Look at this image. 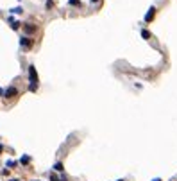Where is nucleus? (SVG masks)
<instances>
[{"label": "nucleus", "mask_w": 177, "mask_h": 181, "mask_svg": "<svg viewBox=\"0 0 177 181\" xmlns=\"http://www.w3.org/2000/svg\"><path fill=\"white\" fill-rule=\"evenodd\" d=\"M29 79H31V92H36L38 90V83H39V79H38V73H36V68L31 65L29 66Z\"/></svg>", "instance_id": "f257e3e1"}, {"label": "nucleus", "mask_w": 177, "mask_h": 181, "mask_svg": "<svg viewBox=\"0 0 177 181\" xmlns=\"http://www.w3.org/2000/svg\"><path fill=\"white\" fill-rule=\"evenodd\" d=\"M16 95H18V90L15 88V86H9V88L4 92V97L5 99H13V97H16Z\"/></svg>", "instance_id": "f03ea898"}, {"label": "nucleus", "mask_w": 177, "mask_h": 181, "mask_svg": "<svg viewBox=\"0 0 177 181\" xmlns=\"http://www.w3.org/2000/svg\"><path fill=\"white\" fill-rule=\"evenodd\" d=\"M20 45H22L23 49H31V47H32V39L31 38H20Z\"/></svg>", "instance_id": "7ed1b4c3"}, {"label": "nucleus", "mask_w": 177, "mask_h": 181, "mask_svg": "<svg viewBox=\"0 0 177 181\" xmlns=\"http://www.w3.org/2000/svg\"><path fill=\"white\" fill-rule=\"evenodd\" d=\"M154 15H156V7H150V9H148V13L145 15V22H152Z\"/></svg>", "instance_id": "20e7f679"}, {"label": "nucleus", "mask_w": 177, "mask_h": 181, "mask_svg": "<svg viewBox=\"0 0 177 181\" xmlns=\"http://www.w3.org/2000/svg\"><path fill=\"white\" fill-rule=\"evenodd\" d=\"M54 170H56V172H63V170H65V169H63V163H61V162L54 163Z\"/></svg>", "instance_id": "39448f33"}, {"label": "nucleus", "mask_w": 177, "mask_h": 181, "mask_svg": "<svg viewBox=\"0 0 177 181\" xmlns=\"http://www.w3.org/2000/svg\"><path fill=\"white\" fill-rule=\"evenodd\" d=\"M9 23H11V29H15V31L20 27V22H16V20H13V18L9 20Z\"/></svg>", "instance_id": "423d86ee"}, {"label": "nucleus", "mask_w": 177, "mask_h": 181, "mask_svg": "<svg viewBox=\"0 0 177 181\" xmlns=\"http://www.w3.org/2000/svg\"><path fill=\"white\" fill-rule=\"evenodd\" d=\"M5 165H7L9 169H13V167H16V165H18V162H15V160H7V162H5Z\"/></svg>", "instance_id": "0eeeda50"}, {"label": "nucleus", "mask_w": 177, "mask_h": 181, "mask_svg": "<svg viewBox=\"0 0 177 181\" xmlns=\"http://www.w3.org/2000/svg\"><path fill=\"white\" fill-rule=\"evenodd\" d=\"M29 162H31V158L27 156V154H25V156H22V160H20V163H22V165H27Z\"/></svg>", "instance_id": "6e6552de"}, {"label": "nucleus", "mask_w": 177, "mask_h": 181, "mask_svg": "<svg viewBox=\"0 0 177 181\" xmlns=\"http://www.w3.org/2000/svg\"><path fill=\"white\" fill-rule=\"evenodd\" d=\"M50 181H66V178H57L56 174H52V176H50Z\"/></svg>", "instance_id": "1a4fd4ad"}, {"label": "nucleus", "mask_w": 177, "mask_h": 181, "mask_svg": "<svg viewBox=\"0 0 177 181\" xmlns=\"http://www.w3.org/2000/svg\"><path fill=\"white\" fill-rule=\"evenodd\" d=\"M36 31V27H32V25H25V32L29 34V32H34Z\"/></svg>", "instance_id": "9d476101"}, {"label": "nucleus", "mask_w": 177, "mask_h": 181, "mask_svg": "<svg viewBox=\"0 0 177 181\" xmlns=\"http://www.w3.org/2000/svg\"><path fill=\"white\" fill-rule=\"evenodd\" d=\"M141 36L147 39V38H150V32H148V31H141Z\"/></svg>", "instance_id": "9b49d317"}, {"label": "nucleus", "mask_w": 177, "mask_h": 181, "mask_svg": "<svg viewBox=\"0 0 177 181\" xmlns=\"http://www.w3.org/2000/svg\"><path fill=\"white\" fill-rule=\"evenodd\" d=\"M11 13H16V15H20V13H22V7H15V9H11Z\"/></svg>", "instance_id": "f8f14e48"}, {"label": "nucleus", "mask_w": 177, "mask_h": 181, "mask_svg": "<svg viewBox=\"0 0 177 181\" xmlns=\"http://www.w3.org/2000/svg\"><path fill=\"white\" fill-rule=\"evenodd\" d=\"M68 2H70L72 5H81V2H79V0H68Z\"/></svg>", "instance_id": "ddd939ff"}, {"label": "nucleus", "mask_w": 177, "mask_h": 181, "mask_svg": "<svg viewBox=\"0 0 177 181\" xmlns=\"http://www.w3.org/2000/svg\"><path fill=\"white\" fill-rule=\"evenodd\" d=\"M52 5H54V2H52V0H47V7H49V9H50V7H52Z\"/></svg>", "instance_id": "4468645a"}, {"label": "nucleus", "mask_w": 177, "mask_h": 181, "mask_svg": "<svg viewBox=\"0 0 177 181\" xmlns=\"http://www.w3.org/2000/svg\"><path fill=\"white\" fill-rule=\"evenodd\" d=\"M2 151H4V147H2V145H0V154H2Z\"/></svg>", "instance_id": "2eb2a0df"}, {"label": "nucleus", "mask_w": 177, "mask_h": 181, "mask_svg": "<svg viewBox=\"0 0 177 181\" xmlns=\"http://www.w3.org/2000/svg\"><path fill=\"white\" fill-rule=\"evenodd\" d=\"M0 95H4V90L2 88H0Z\"/></svg>", "instance_id": "dca6fc26"}, {"label": "nucleus", "mask_w": 177, "mask_h": 181, "mask_svg": "<svg viewBox=\"0 0 177 181\" xmlns=\"http://www.w3.org/2000/svg\"><path fill=\"white\" fill-rule=\"evenodd\" d=\"M152 181H161V179H159V178H158V179H152Z\"/></svg>", "instance_id": "f3484780"}, {"label": "nucleus", "mask_w": 177, "mask_h": 181, "mask_svg": "<svg viewBox=\"0 0 177 181\" xmlns=\"http://www.w3.org/2000/svg\"><path fill=\"white\" fill-rule=\"evenodd\" d=\"M9 181H20V179H9Z\"/></svg>", "instance_id": "a211bd4d"}, {"label": "nucleus", "mask_w": 177, "mask_h": 181, "mask_svg": "<svg viewBox=\"0 0 177 181\" xmlns=\"http://www.w3.org/2000/svg\"><path fill=\"white\" fill-rule=\"evenodd\" d=\"M91 2H93V4H95V2H98V0H91Z\"/></svg>", "instance_id": "6ab92c4d"}, {"label": "nucleus", "mask_w": 177, "mask_h": 181, "mask_svg": "<svg viewBox=\"0 0 177 181\" xmlns=\"http://www.w3.org/2000/svg\"><path fill=\"white\" fill-rule=\"evenodd\" d=\"M118 181H124V179H118Z\"/></svg>", "instance_id": "aec40b11"}]
</instances>
